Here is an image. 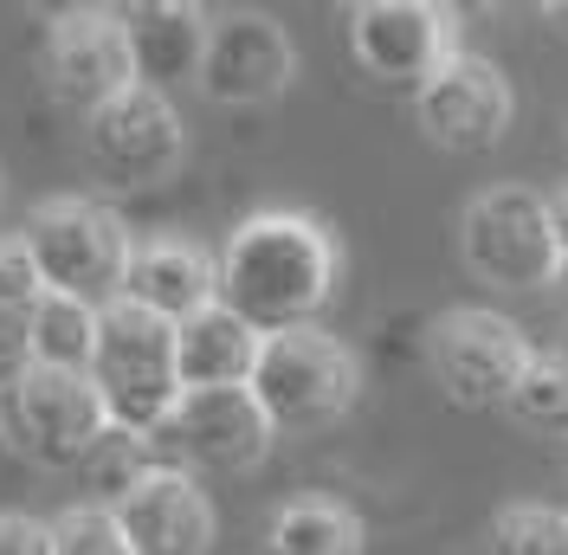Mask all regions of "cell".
I'll return each mask as SVG.
<instances>
[{
    "label": "cell",
    "mask_w": 568,
    "mask_h": 555,
    "mask_svg": "<svg viewBox=\"0 0 568 555\" xmlns=\"http://www.w3.org/2000/svg\"><path fill=\"white\" fill-rule=\"evenodd\" d=\"M39 291H45V278H39V259L27 233H7L0 240V304H13V311H27Z\"/></svg>",
    "instance_id": "cell-24"
},
{
    "label": "cell",
    "mask_w": 568,
    "mask_h": 555,
    "mask_svg": "<svg viewBox=\"0 0 568 555\" xmlns=\"http://www.w3.org/2000/svg\"><path fill=\"white\" fill-rule=\"evenodd\" d=\"M246 387L258 394V407L278 433H323L362 401V362L343 336L297 323L258 343V369Z\"/></svg>",
    "instance_id": "cell-2"
},
{
    "label": "cell",
    "mask_w": 568,
    "mask_h": 555,
    "mask_svg": "<svg viewBox=\"0 0 568 555\" xmlns=\"http://www.w3.org/2000/svg\"><path fill=\"white\" fill-rule=\"evenodd\" d=\"M149 465H162V458H155V440L136 433V426H116V420H110L104 433L91 440V452L78 458V472H84V485H91V504H116Z\"/></svg>",
    "instance_id": "cell-20"
},
{
    "label": "cell",
    "mask_w": 568,
    "mask_h": 555,
    "mask_svg": "<svg viewBox=\"0 0 568 555\" xmlns=\"http://www.w3.org/2000/svg\"><path fill=\"white\" fill-rule=\"evenodd\" d=\"M27 13H33V20H45V33H52V27L84 20V13H110V0H27Z\"/></svg>",
    "instance_id": "cell-27"
},
{
    "label": "cell",
    "mask_w": 568,
    "mask_h": 555,
    "mask_svg": "<svg viewBox=\"0 0 568 555\" xmlns=\"http://www.w3.org/2000/svg\"><path fill=\"white\" fill-rule=\"evenodd\" d=\"M272 440H278V426L265 420L258 394L233 382L181 387V401L155 433V452H175V465H194V472H252V465H265Z\"/></svg>",
    "instance_id": "cell-9"
},
{
    "label": "cell",
    "mask_w": 568,
    "mask_h": 555,
    "mask_svg": "<svg viewBox=\"0 0 568 555\" xmlns=\"http://www.w3.org/2000/svg\"><path fill=\"white\" fill-rule=\"evenodd\" d=\"M491 13H524V7H549V0H485Z\"/></svg>",
    "instance_id": "cell-29"
},
{
    "label": "cell",
    "mask_w": 568,
    "mask_h": 555,
    "mask_svg": "<svg viewBox=\"0 0 568 555\" xmlns=\"http://www.w3.org/2000/svg\"><path fill=\"white\" fill-rule=\"evenodd\" d=\"M0 194H7V174H0Z\"/></svg>",
    "instance_id": "cell-32"
},
{
    "label": "cell",
    "mask_w": 568,
    "mask_h": 555,
    "mask_svg": "<svg viewBox=\"0 0 568 555\" xmlns=\"http://www.w3.org/2000/svg\"><path fill=\"white\" fill-rule=\"evenodd\" d=\"M27 245L39 259V278L45 291H65V297H84V304H116L123 297V272H130V252L136 240L123 233V220L84 194H59L33 208L27 220Z\"/></svg>",
    "instance_id": "cell-5"
},
{
    "label": "cell",
    "mask_w": 568,
    "mask_h": 555,
    "mask_svg": "<svg viewBox=\"0 0 568 555\" xmlns=\"http://www.w3.org/2000/svg\"><path fill=\"white\" fill-rule=\"evenodd\" d=\"M123 297H136L142 311L181 323V316L207 311L220 297V259L201 252L194 240H175V233L169 240H142L130 252V272H123Z\"/></svg>",
    "instance_id": "cell-16"
},
{
    "label": "cell",
    "mask_w": 568,
    "mask_h": 555,
    "mask_svg": "<svg viewBox=\"0 0 568 555\" xmlns=\"http://www.w3.org/2000/svg\"><path fill=\"white\" fill-rule=\"evenodd\" d=\"M336 7H362V0H336Z\"/></svg>",
    "instance_id": "cell-31"
},
{
    "label": "cell",
    "mask_w": 568,
    "mask_h": 555,
    "mask_svg": "<svg viewBox=\"0 0 568 555\" xmlns=\"http://www.w3.org/2000/svg\"><path fill=\"white\" fill-rule=\"evenodd\" d=\"M33 311V304H27ZM13 311V304H0V375H20L27 362H33V316Z\"/></svg>",
    "instance_id": "cell-25"
},
{
    "label": "cell",
    "mask_w": 568,
    "mask_h": 555,
    "mask_svg": "<svg viewBox=\"0 0 568 555\" xmlns=\"http://www.w3.org/2000/svg\"><path fill=\"white\" fill-rule=\"evenodd\" d=\"M130 84H136V59H130V39L110 13H84V20H65V27L45 33V91H52V104L91 117Z\"/></svg>",
    "instance_id": "cell-14"
},
{
    "label": "cell",
    "mask_w": 568,
    "mask_h": 555,
    "mask_svg": "<svg viewBox=\"0 0 568 555\" xmlns=\"http://www.w3.org/2000/svg\"><path fill=\"white\" fill-rule=\"evenodd\" d=\"M84 155L110 188H155L187 162L181 110L169 104V91L136 78L130 91H116L104 110L84 117Z\"/></svg>",
    "instance_id": "cell-7"
},
{
    "label": "cell",
    "mask_w": 568,
    "mask_h": 555,
    "mask_svg": "<svg viewBox=\"0 0 568 555\" xmlns=\"http://www.w3.org/2000/svg\"><path fill=\"white\" fill-rule=\"evenodd\" d=\"M265 555H362V517L336 497H291L272 511Z\"/></svg>",
    "instance_id": "cell-18"
},
{
    "label": "cell",
    "mask_w": 568,
    "mask_h": 555,
    "mask_svg": "<svg viewBox=\"0 0 568 555\" xmlns=\"http://www.w3.org/2000/svg\"><path fill=\"white\" fill-rule=\"evenodd\" d=\"M110 20L130 39V59H136V78L169 91V84H187L201 71V52H207V0H110Z\"/></svg>",
    "instance_id": "cell-15"
},
{
    "label": "cell",
    "mask_w": 568,
    "mask_h": 555,
    "mask_svg": "<svg viewBox=\"0 0 568 555\" xmlns=\"http://www.w3.org/2000/svg\"><path fill=\"white\" fill-rule=\"evenodd\" d=\"M110 511L123 523V536L136 543V555H207L220 536L213 497L194 485L187 465H149Z\"/></svg>",
    "instance_id": "cell-13"
},
{
    "label": "cell",
    "mask_w": 568,
    "mask_h": 555,
    "mask_svg": "<svg viewBox=\"0 0 568 555\" xmlns=\"http://www.w3.org/2000/svg\"><path fill=\"white\" fill-rule=\"evenodd\" d=\"M542 13H549V20H556V27H562V33H568V0H549Z\"/></svg>",
    "instance_id": "cell-30"
},
{
    "label": "cell",
    "mask_w": 568,
    "mask_h": 555,
    "mask_svg": "<svg viewBox=\"0 0 568 555\" xmlns=\"http://www.w3.org/2000/svg\"><path fill=\"white\" fill-rule=\"evenodd\" d=\"M91 382L104 394V407L116 426L136 433H162L169 407L181 401L175 375V323L155 311H142L136 297H116L98 311V349H91Z\"/></svg>",
    "instance_id": "cell-3"
},
{
    "label": "cell",
    "mask_w": 568,
    "mask_h": 555,
    "mask_svg": "<svg viewBox=\"0 0 568 555\" xmlns=\"http://www.w3.org/2000/svg\"><path fill=\"white\" fill-rule=\"evenodd\" d=\"M27 316H33V362L91 369V349H98V304L65 297V291H39Z\"/></svg>",
    "instance_id": "cell-19"
},
{
    "label": "cell",
    "mask_w": 568,
    "mask_h": 555,
    "mask_svg": "<svg viewBox=\"0 0 568 555\" xmlns=\"http://www.w3.org/2000/svg\"><path fill=\"white\" fill-rule=\"evenodd\" d=\"M510 117H517L510 78L491 59L465 52V46L414 91V123L446 155H485V149H497V142L510 137Z\"/></svg>",
    "instance_id": "cell-10"
},
{
    "label": "cell",
    "mask_w": 568,
    "mask_h": 555,
    "mask_svg": "<svg viewBox=\"0 0 568 555\" xmlns=\"http://www.w3.org/2000/svg\"><path fill=\"white\" fill-rule=\"evenodd\" d=\"M459 259L471 265V278H485L497 291H542L562 272L542 194L524 188V181L478 188L459 213Z\"/></svg>",
    "instance_id": "cell-6"
},
{
    "label": "cell",
    "mask_w": 568,
    "mask_h": 555,
    "mask_svg": "<svg viewBox=\"0 0 568 555\" xmlns=\"http://www.w3.org/2000/svg\"><path fill=\"white\" fill-rule=\"evenodd\" d=\"M52 555H136V543L123 536L110 504H71L52 523Z\"/></svg>",
    "instance_id": "cell-23"
},
{
    "label": "cell",
    "mask_w": 568,
    "mask_h": 555,
    "mask_svg": "<svg viewBox=\"0 0 568 555\" xmlns=\"http://www.w3.org/2000/svg\"><path fill=\"white\" fill-rule=\"evenodd\" d=\"M426 375L439 382V394L453 407H510V394L530 369V336L510 323L504 311H478V304H453L426 323Z\"/></svg>",
    "instance_id": "cell-4"
},
{
    "label": "cell",
    "mask_w": 568,
    "mask_h": 555,
    "mask_svg": "<svg viewBox=\"0 0 568 555\" xmlns=\"http://www.w3.org/2000/svg\"><path fill=\"white\" fill-rule=\"evenodd\" d=\"M336 278H343L336 233L317 213H297V208L246 213L220 245V304L240 311L265 336L317 323L323 304L336 297Z\"/></svg>",
    "instance_id": "cell-1"
},
{
    "label": "cell",
    "mask_w": 568,
    "mask_h": 555,
    "mask_svg": "<svg viewBox=\"0 0 568 555\" xmlns=\"http://www.w3.org/2000/svg\"><path fill=\"white\" fill-rule=\"evenodd\" d=\"M510 414L530 420V426H568V355L536 349L517 394H510Z\"/></svg>",
    "instance_id": "cell-22"
},
{
    "label": "cell",
    "mask_w": 568,
    "mask_h": 555,
    "mask_svg": "<svg viewBox=\"0 0 568 555\" xmlns=\"http://www.w3.org/2000/svg\"><path fill=\"white\" fill-rule=\"evenodd\" d=\"M491 555H568V511L504 504L491 517Z\"/></svg>",
    "instance_id": "cell-21"
},
{
    "label": "cell",
    "mask_w": 568,
    "mask_h": 555,
    "mask_svg": "<svg viewBox=\"0 0 568 555\" xmlns=\"http://www.w3.org/2000/svg\"><path fill=\"white\" fill-rule=\"evenodd\" d=\"M0 555H52V523L0 517Z\"/></svg>",
    "instance_id": "cell-26"
},
{
    "label": "cell",
    "mask_w": 568,
    "mask_h": 555,
    "mask_svg": "<svg viewBox=\"0 0 568 555\" xmlns=\"http://www.w3.org/2000/svg\"><path fill=\"white\" fill-rule=\"evenodd\" d=\"M542 213H549V233H556V252H562V265H568V174L542 194Z\"/></svg>",
    "instance_id": "cell-28"
},
{
    "label": "cell",
    "mask_w": 568,
    "mask_h": 555,
    "mask_svg": "<svg viewBox=\"0 0 568 555\" xmlns=\"http://www.w3.org/2000/svg\"><path fill=\"white\" fill-rule=\"evenodd\" d=\"M258 343H265V330H252L240 311H226V304L213 297L207 311H194V316L175 323V375H181V387L252 382Z\"/></svg>",
    "instance_id": "cell-17"
},
{
    "label": "cell",
    "mask_w": 568,
    "mask_h": 555,
    "mask_svg": "<svg viewBox=\"0 0 568 555\" xmlns=\"http://www.w3.org/2000/svg\"><path fill=\"white\" fill-rule=\"evenodd\" d=\"M297 78V46L272 13L258 7H240V13H220L207 27V52H201V98L226 110H258L278 104Z\"/></svg>",
    "instance_id": "cell-11"
},
{
    "label": "cell",
    "mask_w": 568,
    "mask_h": 555,
    "mask_svg": "<svg viewBox=\"0 0 568 555\" xmlns=\"http://www.w3.org/2000/svg\"><path fill=\"white\" fill-rule=\"evenodd\" d=\"M7 407H13V433L27 440V452L52 472H78L91 440L110 426V407L91 382V369H59V362H27L13 375Z\"/></svg>",
    "instance_id": "cell-12"
},
{
    "label": "cell",
    "mask_w": 568,
    "mask_h": 555,
    "mask_svg": "<svg viewBox=\"0 0 568 555\" xmlns=\"http://www.w3.org/2000/svg\"><path fill=\"white\" fill-rule=\"evenodd\" d=\"M349 52L375 84L420 91L459 52L453 0H362L349 7Z\"/></svg>",
    "instance_id": "cell-8"
}]
</instances>
